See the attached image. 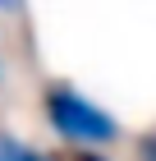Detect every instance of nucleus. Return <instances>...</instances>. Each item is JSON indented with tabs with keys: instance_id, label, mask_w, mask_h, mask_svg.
<instances>
[{
	"instance_id": "obj_2",
	"label": "nucleus",
	"mask_w": 156,
	"mask_h": 161,
	"mask_svg": "<svg viewBox=\"0 0 156 161\" xmlns=\"http://www.w3.org/2000/svg\"><path fill=\"white\" fill-rule=\"evenodd\" d=\"M0 161H51L41 147H32V143H23V138L14 134H0Z\"/></svg>"
},
{
	"instance_id": "obj_3",
	"label": "nucleus",
	"mask_w": 156,
	"mask_h": 161,
	"mask_svg": "<svg viewBox=\"0 0 156 161\" xmlns=\"http://www.w3.org/2000/svg\"><path fill=\"white\" fill-rule=\"evenodd\" d=\"M133 161H156V129L138 134V147H133Z\"/></svg>"
},
{
	"instance_id": "obj_6",
	"label": "nucleus",
	"mask_w": 156,
	"mask_h": 161,
	"mask_svg": "<svg viewBox=\"0 0 156 161\" xmlns=\"http://www.w3.org/2000/svg\"><path fill=\"white\" fill-rule=\"evenodd\" d=\"M0 83H5V60H0Z\"/></svg>"
},
{
	"instance_id": "obj_1",
	"label": "nucleus",
	"mask_w": 156,
	"mask_h": 161,
	"mask_svg": "<svg viewBox=\"0 0 156 161\" xmlns=\"http://www.w3.org/2000/svg\"><path fill=\"white\" fill-rule=\"evenodd\" d=\"M41 115H46L51 134L60 138V143H69V147H110L124 134L120 120L101 101H92L83 87L64 83V78L41 87Z\"/></svg>"
},
{
	"instance_id": "obj_4",
	"label": "nucleus",
	"mask_w": 156,
	"mask_h": 161,
	"mask_svg": "<svg viewBox=\"0 0 156 161\" xmlns=\"http://www.w3.org/2000/svg\"><path fill=\"white\" fill-rule=\"evenodd\" d=\"M69 161H110V157H106L101 147H73V152H69Z\"/></svg>"
},
{
	"instance_id": "obj_5",
	"label": "nucleus",
	"mask_w": 156,
	"mask_h": 161,
	"mask_svg": "<svg viewBox=\"0 0 156 161\" xmlns=\"http://www.w3.org/2000/svg\"><path fill=\"white\" fill-rule=\"evenodd\" d=\"M28 0H0V19H14V14H23Z\"/></svg>"
}]
</instances>
